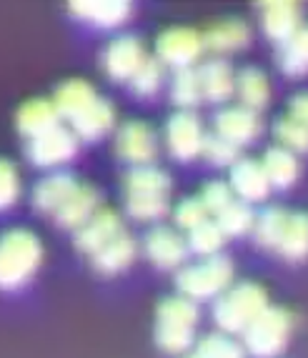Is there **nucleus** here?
<instances>
[{
    "label": "nucleus",
    "instance_id": "obj_32",
    "mask_svg": "<svg viewBox=\"0 0 308 358\" xmlns=\"http://www.w3.org/2000/svg\"><path fill=\"white\" fill-rule=\"evenodd\" d=\"M225 233L220 231V226L216 221H206L201 223L198 228L188 231V251L196 253V256L203 258H211V256H218L220 245H223Z\"/></svg>",
    "mask_w": 308,
    "mask_h": 358
},
{
    "label": "nucleus",
    "instance_id": "obj_13",
    "mask_svg": "<svg viewBox=\"0 0 308 358\" xmlns=\"http://www.w3.org/2000/svg\"><path fill=\"white\" fill-rule=\"evenodd\" d=\"M120 233H123L120 215L111 208H101L83 228L76 231V248L93 256L95 251H101L103 245L111 243L113 238H118Z\"/></svg>",
    "mask_w": 308,
    "mask_h": 358
},
{
    "label": "nucleus",
    "instance_id": "obj_30",
    "mask_svg": "<svg viewBox=\"0 0 308 358\" xmlns=\"http://www.w3.org/2000/svg\"><path fill=\"white\" fill-rule=\"evenodd\" d=\"M168 188H171V180L155 166L131 168L128 176H125V196H133V193H158V196H166Z\"/></svg>",
    "mask_w": 308,
    "mask_h": 358
},
{
    "label": "nucleus",
    "instance_id": "obj_5",
    "mask_svg": "<svg viewBox=\"0 0 308 358\" xmlns=\"http://www.w3.org/2000/svg\"><path fill=\"white\" fill-rule=\"evenodd\" d=\"M203 45V36H198L196 30L190 28H171L163 30L155 41V55L160 63L173 66L176 71L190 68L198 60Z\"/></svg>",
    "mask_w": 308,
    "mask_h": 358
},
{
    "label": "nucleus",
    "instance_id": "obj_2",
    "mask_svg": "<svg viewBox=\"0 0 308 358\" xmlns=\"http://www.w3.org/2000/svg\"><path fill=\"white\" fill-rule=\"evenodd\" d=\"M41 241L30 231H8L0 243V283L3 288H20L41 266Z\"/></svg>",
    "mask_w": 308,
    "mask_h": 358
},
{
    "label": "nucleus",
    "instance_id": "obj_28",
    "mask_svg": "<svg viewBox=\"0 0 308 358\" xmlns=\"http://www.w3.org/2000/svg\"><path fill=\"white\" fill-rule=\"evenodd\" d=\"M279 68L286 76L301 78L308 73V25L279 48Z\"/></svg>",
    "mask_w": 308,
    "mask_h": 358
},
{
    "label": "nucleus",
    "instance_id": "obj_7",
    "mask_svg": "<svg viewBox=\"0 0 308 358\" xmlns=\"http://www.w3.org/2000/svg\"><path fill=\"white\" fill-rule=\"evenodd\" d=\"M115 150L125 163H131L133 168H141L153 166L158 145H155V136L150 126H146L141 120H128L115 133Z\"/></svg>",
    "mask_w": 308,
    "mask_h": 358
},
{
    "label": "nucleus",
    "instance_id": "obj_37",
    "mask_svg": "<svg viewBox=\"0 0 308 358\" xmlns=\"http://www.w3.org/2000/svg\"><path fill=\"white\" fill-rule=\"evenodd\" d=\"M201 358H243V346L225 334H211L198 341L196 351Z\"/></svg>",
    "mask_w": 308,
    "mask_h": 358
},
{
    "label": "nucleus",
    "instance_id": "obj_39",
    "mask_svg": "<svg viewBox=\"0 0 308 358\" xmlns=\"http://www.w3.org/2000/svg\"><path fill=\"white\" fill-rule=\"evenodd\" d=\"M203 155H206V161L214 163V166H231L233 168L238 161H241V158H238V145L228 143V141L220 136L206 138Z\"/></svg>",
    "mask_w": 308,
    "mask_h": 358
},
{
    "label": "nucleus",
    "instance_id": "obj_11",
    "mask_svg": "<svg viewBox=\"0 0 308 358\" xmlns=\"http://www.w3.org/2000/svg\"><path fill=\"white\" fill-rule=\"evenodd\" d=\"M143 248H146V256H148V261L153 263V266L166 268V271L178 268V266L186 261V256H188V241H183L176 231L163 228V226L153 228V231L146 236Z\"/></svg>",
    "mask_w": 308,
    "mask_h": 358
},
{
    "label": "nucleus",
    "instance_id": "obj_25",
    "mask_svg": "<svg viewBox=\"0 0 308 358\" xmlns=\"http://www.w3.org/2000/svg\"><path fill=\"white\" fill-rule=\"evenodd\" d=\"M288 218H290L288 210L279 208V206H271V208L263 210L255 218V226H253L255 243L261 245V248H266V251H279L286 226H288Z\"/></svg>",
    "mask_w": 308,
    "mask_h": 358
},
{
    "label": "nucleus",
    "instance_id": "obj_22",
    "mask_svg": "<svg viewBox=\"0 0 308 358\" xmlns=\"http://www.w3.org/2000/svg\"><path fill=\"white\" fill-rule=\"evenodd\" d=\"M113 120H115V115H113L111 103L103 101V98H95L83 113L71 120V131L80 141H98L113 128Z\"/></svg>",
    "mask_w": 308,
    "mask_h": 358
},
{
    "label": "nucleus",
    "instance_id": "obj_36",
    "mask_svg": "<svg viewBox=\"0 0 308 358\" xmlns=\"http://www.w3.org/2000/svg\"><path fill=\"white\" fill-rule=\"evenodd\" d=\"M276 136L290 153H308V128L293 115H284L276 120Z\"/></svg>",
    "mask_w": 308,
    "mask_h": 358
},
{
    "label": "nucleus",
    "instance_id": "obj_19",
    "mask_svg": "<svg viewBox=\"0 0 308 358\" xmlns=\"http://www.w3.org/2000/svg\"><path fill=\"white\" fill-rule=\"evenodd\" d=\"M198 78H201V90L203 98L211 103L228 101L231 93L236 90V76H233L231 66L223 58H211L198 68Z\"/></svg>",
    "mask_w": 308,
    "mask_h": 358
},
{
    "label": "nucleus",
    "instance_id": "obj_1",
    "mask_svg": "<svg viewBox=\"0 0 308 358\" xmlns=\"http://www.w3.org/2000/svg\"><path fill=\"white\" fill-rule=\"evenodd\" d=\"M266 308L268 296L258 283H238L216 299L214 321L223 334H246Z\"/></svg>",
    "mask_w": 308,
    "mask_h": 358
},
{
    "label": "nucleus",
    "instance_id": "obj_43",
    "mask_svg": "<svg viewBox=\"0 0 308 358\" xmlns=\"http://www.w3.org/2000/svg\"><path fill=\"white\" fill-rule=\"evenodd\" d=\"M288 115H293L296 120H301L303 126L308 128V93H298V96H293V101H290V106H288Z\"/></svg>",
    "mask_w": 308,
    "mask_h": 358
},
{
    "label": "nucleus",
    "instance_id": "obj_31",
    "mask_svg": "<svg viewBox=\"0 0 308 358\" xmlns=\"http://www.w3.org/2000/svg\"><path fill=\"white\" fill-rule=\"evenodd\" d=\"M201 98H203V90H201L198 71H193V68L176 71V76L171 80V101L178 108H193L201 103Z\"/></svg>",
    "mask_w": 308,
    "mask_h": 358
},
{
    "label": "nucleus",
    "instance_id": "obj_34",
    "mask_svg": "<svg viewBox=\"0 0 308 358\" xmlns=\"http://www.w3.org/2000/svg\"><path fill=\"white\" fill-rule=\"evenodd\" d=\"M216 223H218L225 236H243V233L253 231L255 215L246 201H233L223 213L216 215Z\"/></svg>",
    "mask_w": 308,
    "mask_h": 358
},
{
    "label": "nucleus",
    "instance_id": "obj_40",
    "mask_svg": "<svg viewBox=\"0 0 308 358\" xmlns=\"http://www.w3.org/2000/svg\"><path fill=\"white\" fill-rule=\"evenodd\" d=\"M201 201L206 203L208 213L218 215L233 203V188L223 180H211V183L203 185Z\"/></svg>",
    "mask_w": 308,
    "mask_h": 358
},
{
    "label": "nucleus",
    "instance_id": "obj_33",
    "mask_svg": "<svg viewBox=\"0 0 308 358\" xmlns=\"http://www.w3.org/2000/svg\"><path fill=\"white\" fill-rule=\"evenodd\" d=\"M125 210L136 221H158L166 215L168 201L158 193H133V196H125Z\"/></svg>",
    "mask_w": 308,
    "mask_h": 358
},
{
    "label": "nucleus",
    "instance_id": "obj_38",
    "mask_svg": "<svg viewBox=\"0 0 308 358\" xmlns=\"http://www.w3.org/2000/svg\"><path fill=\"white\" fill-rule=\"evenodd\" d=\"M160 80H163V68H160V60L146 58V63L138 68V73L131 78V80H128V85H131V90L136 93V96L148 98L160 88Z\"/></svg>",
    "mask_w": 308,
    "mask_h": 358
},
{
    "label": "nucleus",
    "instance_id": "obj_6",
    "mask_svg": "<svg viewBox=\"0 0 308 358\" xmlns=\"http://www.w3.org/2000/svg\"><path fill=\"white\" fill-rule=\"evenodd\" d=\"M166 145L176 161H193L203 153L206 136H203L201 120L188 110L171 115L166 126Z\"/></svg>",
    "mask_w": 308,
    "mask_h": 358
},
{
    "label": "nucleus",
    "instance_id": "obj_14",
    "mask_svg": "<svg viewBox=\"0 0 308 358\" xmlns=\"http://www.w3.org/2000/svg\"><path fill=\"white\" fill-rule=\"evenodd\" d=\"M231 188L246 203L263 201L268 196V191H271V180H268L266 171H263V163L251 161V158H241L231 168Z\"/></svg>",
    "mask_w": 308,
    "mask_h": 358
},
{
    "label": "nucleus",
    "instance_id": "obj_17",
    "mask_svg": "<svg viewBox=\"0 0 308 358\" xmlns=\"http://www.w3.org/2000/svg\"><path fill=\"white\" fill-rule=\"evenodd\" d=\"M58 108L53 101H46V98H36V101H28L15 115V126L23 136H28L30 141L43 133L58 128Z\"/></svg>",
    "mask_w": 308,
    "mask_h": 358
},
{
    "label": "nucleus",
    "instance_id": "obj_24",
    "mask_svg": "<svg viewBox=\"0 0 308 358\" xmlns=\"http://www.w3.org/2000/svg\"><path fill=\"white\" fill-rule=\"evenodd\" d=\"M263 171L271 180V188H290L298 180L301 166L296 153L286 150L284 145H273L263 155Z\"/></svg>",
    "mask_w": 308,
    "mask_h": 358
},
{
    "label": "nucleus",
    "instance_id": "obj_3",
    "mask_svg": "<svg viewBox=\"0 0 308 358\" xmlns=\"http://www.w3.org/2000/svg\"><path fill=\"white\" fill-rule=\"evenodd\" d=\"M233 278V263L225 256H211L203 258L201 263L186 266L178 271L176 275V288L181 296L190 301H208V299H220Z\"/></svg>",
    "mask_w": 308,
    "mask_h": 358
},
{
    "label": "nucleus",
    "instance_id": "obj_8",
    "mask_svg": "<svg viewBox=\"0 0 308 358\" xmlns=\"http://www.w3.org/2000/svg\"><path fill=\"white\" fill-rule=\"evenodd\" d=\"M76 150H78V136L63 126L33 138L28 145L30 163L38 168L60 166V163L71 161L73 155H76Z\"/></svg>",
    "mask_w": 308,
    "mask_h": 358
},
{
    "label": "nucleus",
    "instance_id": "obj_23",
    "mask_svg": "<svg viewBox=\"0 0 308 358\" xmlns=\"http://www.w3.org/2000/svg\"><path fill=\"white\" fill-rule=\"evenodd\" d=\"M95 98L98 96H95L93 85L80 80V78H71V80H63V83L55 88L53 103L60 115H66L68 120H73L76 115L83 113Z\"/></svg>",
    "mask_w": 308,
    "mask_h": 358
},
{
    "label": "nucleus",
    "instance_id": "obj_20",
    "mask_svg": "<svg viewBox=\"0 0 308 358\" xmlns=\"http://www.w3.org/2000/svg\"><path fill=\"white\" fill-rule=\"evenodd\" d=\"M251 41V30L248 25L238 18L218 20L216 25L203 33V45H206L211 53H233V50L246 48Z\"/></svg>",
    "mask_w": 308,
    "mask_h": 358
},
{
    "label": "nucleus",
    "instance_id": "obj_21",
    "mask_svg": "<svg viewBox=\"0 0 308 358\" xmlns=\"http://www.w3.org/2000/svg\"><path fill=\"white\" fill-rule=\"evenodd\" d=\"M98 210H101L98 208V191L90 188V185H80L71 196V201H68L53 218L60 228H68V231L73 228V231H78V228H83Z\"/></svg>",
    "mask_w": 308,
    "mask_h": 358
},
{
    "label": "nucleus",
    "instance_id": "obj_27",
    "mask_svg": "<svg viewBox=\"0 0 308 358\" xmlns=\"http://www.w3.org/2000/svg\"><path fill=\"white\" fill-rule=\"evenodd\" d=\"M279 253L290 263L306 261L308 258V215L306 213H290L284 241H281V245H279Z\"/></svg>",
    "mask_w": 308,
    "mask_h": 358
},
{
    "label": "nucleus",
    "instance_id": "obj_35",
    "mask_svg": "<svg viewBox=\"0 0 308 358\" xmlns=\"http://www.w3.org/2000/svg\"><path fill=\"white\" fill-rule=\"evenodd\" d=\"M155 343L160 351L178 356L193 346V329L188 326H168V323H155Z\"/></svg>",
    "mask_w": 308,
    "mask_h": 358
},
{
    "label": "nucleus",
    "instance_id": "obj_4",
    "mask_svg": "<svg viewBox=\"0 0 308 358\" xmlns=\"http://www.w3.org/2000/svg\"><path fill=\"white\" fill-rule=\"evenodd\" d=\"M290 336L288 310L268 306L243 334V348L255 358H276L286 348Z\"/></svg>",
    "mask_w": 308,
    "mask_h": 358
},
{
    "label": "nucleus",
    "instance_id": "obj_29",
    "mask_svg": "<svg viewBox=\"0 0 308 358\" xmlns=\"http://www.w3.org/2000/svg\"><path fill=\"white\" fill-rule=\"evenodd\" d=\"M198 308L196 303L186 296H168L155 308V323H168V326H188L196 329Z\"/></svg>",
    "mask_w": 308,
    "mask_h": 358
},
{
    "label": "nucleus",
    "instance_id": "obj_42",
    "mask_svg": "<svg viewBox=\"0 0 308 358\" xmlns=\"http://www.w3.org/2000/svg\"><path fill=\"white\" fill-rule=\"evenodd\" d=\"M18 191H20V183H18L15 168H13V163L3 161L0 163V206L8 208V206L15 203Z\"/></svg>",
    "mask_w": 308,
    "mask_h": 358
},
{
    "label": "nucleus",
    "instance_id": "obj_41",
    "mask_svg": "<svg viewBox=\"0 0 308 358\" xmlns=\"http://www.w3.org/2000/svg\"><path fill=\"white\" fill-rule=\"evenodd\" d=\"M208 221V208L201 198H186L176 208V223L186 231H193Z\"/></svg>",
    "mask_w": 308,
    "mask_h": 358
},
{
    "label": "nucleus",
    "instance_id": "obj_10",
    "mask_svg": "<svg viewBox=\"0 0 308 358\" xmlns=\"http://www.w3.org/2000/svg\"><path fill=\"white\" fill-rule=\"evenodd\" d=\"M216 136L225 138L228 143L233 145H243L251 143L258 133H261V120L255 115V110L246 106H231L218 110L214 120Z\"/></svg>",
    "mask_w": 308,
    "mask_h": 358
},
{
    "label": "nucleus",
    "instance_id": "obj_16",
    "mask_svg": "<svg viewBox=\"0 0 308 358\" xmlns=\"http://www.w3.org/2000/svg\"><path fill=\"white\" fill-rule=\"evenodd\" d=\"M78 18L98 28H115L131 18V6L123 0H78L71 3Z\"/></svg>",
    "mask_w": 308,
    "mask_h": 358
},
{
    "label": "nucleus",
    "instance_id": "obj_9",
    "mask_svg": "<svg viewBox=\"0 0 308 358\" xmlns=\"http://www.w3.org/2000/svg\"><path fill=\"white\" fill-rule=\"evenodd\" d=\"M103 71L111 80H131L138 73V68L146 63V53L138 38L133 36H120L113 38L103 50Z\"/></svg>",
    "mask_w": 308,
    "mask_h": 358
},
{
    "label": "nucleus",
    "instance_id": "obj_26",
    "mask_svg": "<svg viewBox=\"0 0 308 358\" xmlns=\"http://www.w3.org/2000/svg\"><path fill=\"white\" fill-rule=\"evenodd\" d=\"M236 93L241 98V106L258 110V108H263L268 103L271 85H268V78L258 68H246V71H241V76H236Z\"/></svg>",
    "mask_w": 308,
    "mask_h": 358
},
{
    "label": "nucleus",
    "instance_id": "obj_15",
    "mask_svg": "<svg viewBox=\"0 0 308 358\" xmlns=\"http://www.w3.org/2000/svg\"><path fill=\"white\" fill-rule=\"evenodd\" d=\"M80 188L76 178L71 173H53L46 176L43 180H38L33 188V206L41 213H58L63 206L71 201L73 193Z\"/></svg>",
    "mask_w": 308,
    "mask_h": 358
},
{
    "label": "nucleus",
    "instance_id": "obj_18",
    "mask_svg": "<svg viewBox=\"0 0 308 358\" xmlns=\"http://www.w3.org/2000/svg\"><path fill=\"white\" fill-rule=\"evenodd\" d=\"M136 258V241L131 236L120 233L118 238H113L111 243H106L101 251H95L90 256V266L95 273L101 275H115L120 271H125Z\"/></svg>",
    "mask_w": 308,
    "mask_h": 358
},
{
    "label": "nucleus",
    "instance_id": "obj_44",
    "mask_svg": "<svg viewBox=\"0 0 308 358\" xmlns=\"http://www.w3.org/2000/svg\"><path fill=\"white\" fill-rule=\"evenodd\" d=\"M186 358H201V356H198V353H190V356H186Z\"/></svg>",
    "mask_w": 308,
    "mask_h": 358
},
{
    "label": "nucleus",
    "instance_id": "obj_12",
    "mask_svg": "<svg viewBox=\"0 0 308 358\" xmlns=\"http://www.w3.org/2000/svg\"><path fill=\"white\" fill-rule=\"evenodd\" d=\"M261 28L273 43H288L301 30V6L279 0V3H263L261 6Z\"/></svg>",
    "mask_w": 308,
    "mask_h": 358
}]
</instances>
